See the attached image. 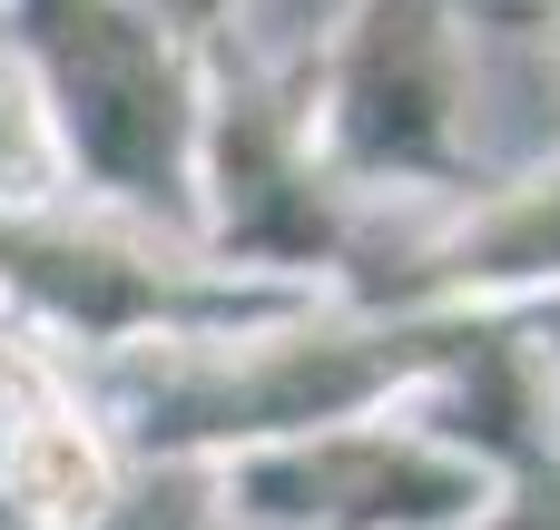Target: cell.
<instances>
[{"label":"cell","mask_w":560,"mask_h":530,"mask_svg":"<svg viewBox=\"0 0 560 530\" xmlns=\"http://www.w3.org/2000/svg\"><path fill=\"white\" fill-rule=\"evenodd\" d=\"M20 492L39 502V521L69 530V521H89V511L108 502V472H98V452H89L79 433H59V423H49V433H30V443H20Z\"/></svg>","instance_id":"obj_1"}]
</instances>
